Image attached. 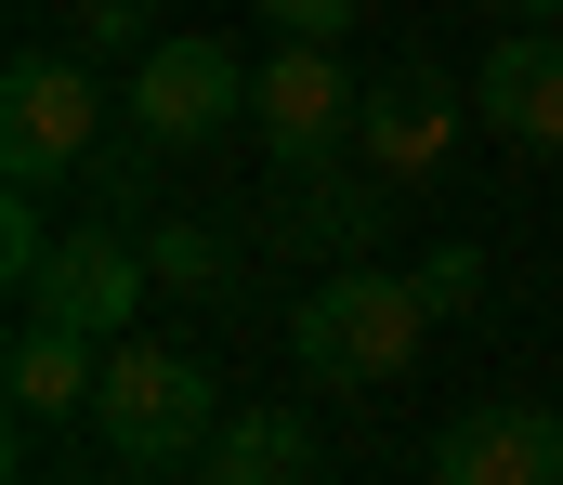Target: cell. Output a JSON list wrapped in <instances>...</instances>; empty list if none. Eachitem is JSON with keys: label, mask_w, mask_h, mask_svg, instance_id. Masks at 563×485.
Here are the masks:
<instances>
[{"label": "cell", "mask_w": 563, "mask_h": 485, "mask_svg": "<svg viewBox=\"0 0 563 485\" xmlns=\"http://www.w3.org/2000/svg\"><path fill=\"white\" fill-rule=\"evenodd\" d=\"M354 158L380 170V184H432V170L459 158V79L445 66H380L367 79V106H354Z\"/></svg>", "instance_id": "obj_7"}, {"label": "cell", "mask_w": 563, "mask_h": 485, "mask_svg": "<svg viewBox=\"0 0 563 485\" xmlns=\"http://www.w3.org/2000/svg\"><path fill=\"white\" fill-rule=\"evenodd\" d=\"M92 433H106V460H144V473L210 460V433H223V381H210V354H184V341H106Z\"/></svg>", "instance_id": "obj_2"}, {"label": "cell", "mask_w": 563, "mask_h": 485, "mask_svg": "<svg viewBox=\"0 0 563 485\" xmlns=\"http://www.w3.org/2000/svg\"><path fill=\"white\" fill-rule=\"evenodd\" d=\"M498 13H525V26H551V13H563V0H498Z\"/></svg>", "instance_id": "obj_18"}, {"label": "cell", "mask_w": 563, "mask_h": 485, "mask_svg": "<svg viewBox=\"0 0 563 485\" xmlns=\"http://www.w3.org/2000/svg\"><path fill=\"white\" fill-rule=\"evenodd\" d=\"M420 341H432V302H420V276H394V263H341V276H314L301 316H288L301 381H328V394H380V381H407Z\"/></svg>", "instance_id": "obj_1"}, {"label": "cell", "mask_w": 563, "mask_h": 485, "mask_svg": "<svg viewBox=\"0 0 563 485\" xmlns=\"http://www.w3.org/2000/svg\"><path fill=\"white\" fill-rule=\"evenodd\" d=\"M354 106H367V79L341 66V40H276L263 79H250V132H263L276 170H341L354 158Z\"/></svg>", "instance_id": "obj_4"}, {"label": "cell", "mask_w": 563, "mask_h": 485, "mask_svg": "<svg viewBox=\"0 0 563 485\" xmlns=\"http://www.w3.org/2000/svg\"><path fill=\"white\" fill-rule=\"evenodd\" d=\"M432 473L445 485H563V420L551 407H459L432 433Z\"/></svg>", "instance_id": "obj_8"}, {"label": "cell", "mask_w": 563, "mask_h": 485, "mask_svg": "<svg viewBox=\"0 0 563 485\" xmlns=\"http://www.w3.org/2000/svg\"><path fill=\"white\" fill-rule=\"evenodd\" d=\"M106 158V79L92 53H13L0 66V170L13 184H66Z\"/></svg>", "instance_id": "obj_3"}, {"label": "cell", "mask_w": 563, "mask_h": 485, "mask_svg": "<svg viewBox=\"0 0 563 485\" xmlns=\"http://www.w3.org/2000/svg\"><path fill=\"white\" fill-rule=\"evenodd\" d=\"M485 119H498V145L563 158V40H498L485 53Z\"/></svg>", "instance_id": "obj_10"}, {"label": "cell", "mask_w": 563, "mask_h": 485, "mask_svg": "<svg viewBox=\"0 0 563 485\" xmlns=\"http://www.w3.org/2000/svg\"><path fill=\"white\" fill-rule=\"evenodd\" d=\"M276 236L288 250H301V236H314V250H354V236H380V197H367V184H328V170H288L276 184Z\"/></svg>", "instance_id": "obj_11"}, {"label": "cell", "mask_w": 563, "mask_h": 485, "mask_svg": "<svg viewBox=\"0 0 563 485\" xmlns=\"http://www.w3.org/2000/svg\"><path fill=\"white\" fill-rule=\"evenodd\" d=\"M236 119H250V66H236L223 40L170 26L157 53H132V132L157 158H197V145H223Z\"/></svg>", "instance_id": "obj_5"}, {"label": "cell", "mask_w": 563, "mask_h": 485, "mask_svg": "<svg viewBox=\"0 0 563 485\" xmlns=\"http://www.w3.org/2000/svg\"><path fill=\"white\" fill-rule=\"evenodd\" d=\"M144 289H157V263H144L132 223H66V236H53V263L26 276V316L79 328V341H132Z\"/></svg>", "instance_id": "obj_6"}, {"label": "cell", "mask_w": 563, "mask_h": 485, "mask_svg": "<svg viewBox=\"0 0 563 485\" xmlns=\"http://www.w3.org/2000/svg\"><path fill=\"white\" fill-rule=\"evenodd\" d=\"M170 26L144 13V0H79V53H157Z\"/></svg>", "instance_id": "obj_15"}, {"label": "cell", "mask_w": 563, "mask_h": 485, "mask_svg": "<svg viewBox=\"0 0 563 485\" xmlns=\"http://www.w3.org/2000/svg\"><path fill=\"white\" fill-rule=\"evenodd\" d=\"M144 263H157V289H236V250L210 236V223H144Z\"/></svg>", "instance_id": "obj_13"}, {"label": "cell", "mask_w": 563, "mask_h": 485, "mask_svg": "<svg viewBox=\"0 0 563 485\" xmlns=\"http://www.w3.org/2000/svg\"><path fill=\"white\" fill-rule=\"evenodd\" d=\"M354 13H367V0H263L276 40H354Z\"/></svg>", "instance_id": "obj_17"}, {"label": "cell", "mask_w": 563, "mask_h": 485, "mask_svg": "<svg viewBox=\"0 0 563 485\" xmlns=\"http://www.w3.org/2000/svg\"><path fill=\"white\" fill-rule=\"evenodd\" d=\"M40 263H53V223H40V184H13V197H0V276H13V302H26Z\"/></svg>", "instance_id": "obj_14"}, {"label": "cell", "mask_w": 563, "mask_h": 485, "mask_svg": "<svg viewBox=\"0 0 563 485\" xmlns=\"http://www.w3.org/2000/svg\"><path fill=\"white\" fill-rule=\"evenodd\" d=\"M420 302H432V316H472V302H485V250H432V263H420Z\"/></svg>", "instance_id": "obj_16"}, {"label": "cell", "mask_w": 563, "mask_h": 485, "mask_svg": "<svg viewBox=\"0 0 563 485\" xmlns=\"http://www.w3.org/2000/svg\"><path fill=\"white\" fill-rule=\"evenodd\" d=\"M210 460H236L250 485H276V473H301V460H314V433H301L288 407H236V420L210 433Z\"/></svg>", "instance_id": "obj_12"}, {"label": "cell", "mask_w": 563, "mask_h": 485, "mask_svg": "<svg viewBox=\"0 0 563 485\" xmlns=\"http://www.w3.org/2000/svg\"><path fill=\"white\" fill-rule=\"evenodd\" d=\"M0 394H13L26 433H40V420H92V394H106V341H79V328H53V316H13V341H0Z\"/></svg>", "instance_id": "obj_9"}]
</instances>
